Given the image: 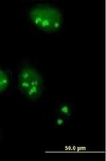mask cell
<instances>
[{"instance_id":"3","label":"cell","mask_w":106,"mask_h":161,"mask_svg":"<svg viewBox=\"0 0 106 161\" xmlns=\"http://www.w3.org/2000/svg\"><path fill=\"white\" fill-rule=\"evenodd\" d=\"M73 111H74V107H73L72 104L65 101V102L60 103L56 107L55 113L57 116H60L67 120H70V118H71L73 114Z\"/></svg>"},{"instance_id":"5","label":"cell","mask_w":106,"mask_h":161,"mask_svg":"<svg viewBox=\"0 0 106 161\" xmlns=\"http://www.w3.org/2000/svg\"><path fill=\"white\" fill-rule=\"evenodd\" d=\"M69 120H67L65 118H62L60 116H57L56 115V119H55V127L56 128H62L63 126H65V124H66L67 122Z\"/></svg>"},{"instance_id":"1","label":"cell","mask_w":106,"mask_h":161,"mask_svg":"<svg viewBox=\"0 0 106 161\" xmlns=\"http://www.w3.org/2000/svg\"><path fill=\"white\" fill-rule=\"evenodd\" d=\"M28 19L34 27L46 34H56L64 24L60 9L49 3H37L28 10Z\"/></svg>"},{"instance_id":"6","label":"cell","mask_w":106,"mask_h":161,"mask_svg":"<svg viewBox=\"0 0 106 161\" xmlns=\"http://www.w3.org/2000/svg\"><path fill=\"white\" fill-rule=\"evenodd\" d=\"M0 142H1V134H0Z\"/></svg>"},{"instance_id":"4","label":"cell","mask_w":106,"mask_h":161,"mask_svg":"<svg viewBox=\"0 0 106 161\" xmlns=\"http://www.w3.org/2000/svg\"><path fill=\"white\" fill-rule=\"evenodd\" d=\"M11 75L7 69L0 67V94L6 92L10 86Z\"/></svg>"},{"instance_id":"2","label":"cell","mask_w":106,"mask_h":161,"mask_svg":"<svg viewBox=\"0 0 106 161\" xmlns=\"http://www.w3.org/2000/svg\"><path fill=\"white\" fill-rule=\"evenodd\" d=\"M18 87L26 98L35 102L39 100L43 94L44 79L33 65L23 63L19 69Z\"/></svg>"}]
</instances>
